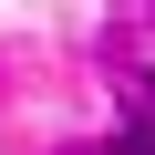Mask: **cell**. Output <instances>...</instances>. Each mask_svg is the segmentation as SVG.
Instances as JSON below:
<instances>
[{
	"label": "cell",
	"mask_w": 155,
	"mask_h": 155,
	"mask_svg": "<svg viewBox=\"0 0 155 155\" xmlns=\"http://www.w3.org/2000/svg\"><path fill=\"white\" fill-rule=\"evenodd\" d=\"M104 155H155V114H145V124H124V134H114Z\"/></svg>",
	"instance_id": "cell-1"
}]
</instances>
